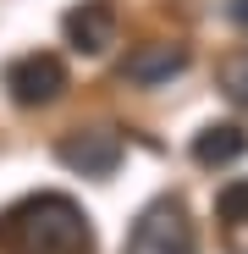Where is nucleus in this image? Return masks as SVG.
Returning <instances> with one entry per match:
<instances>
[{"mask_svg":"<svg viewBox=\"0 0 248 254\" xmlns=\"http://www.w3.org/2000/svg\"><path fill=\"white\" fill-rule=\"evenodd\" d=\"M0 254H94V221L72 193H28L0 210Z\"/></svg>","mask_w":248,"mask_h":254,"instance_id":"nucleus-1","label":"nucleus"},{"mask_svg":"<svg viewBox=\"0 0 248 254\" xmlns=\"http://www.w3.org/2000/svg\"><path fill=\"white\" fill-rule=\"evenodd\" d=\"M121 254H198V232L188 221V204L177 193H160L154 204H144V216L133 221Z\"/></svg>","mask_w":248,"mask_h":254,"instance_id":"nucleus-2","label":"nucleus"},{"mask_svg":"<svg viewBox=\"0 0 248 254\" xmlns=\"http://www.w3.org/2000/svg\"><path fill=\"white\" fill-rule=\"evenodd\" d=\"M0 83H6V94L22 105V111H45L66 94V61L50 56V50H28L17 61H6V72H0Z\"/></svg>","mask_w":248,"mask_h":254,"instance_id":"nucleus-3","label":"nucleus"},{"mask_svg":"<svg viewBox=\"0 0 248 254\" xmlns=\"http://www.w3.org/2000/svg\"><path fill=\"white\" fill-rule=\"evenodd\" d=\"M55 160L77 177H110L121 166V133L116 127H77L55 144Z\"/></svg>","mask_w":248,"mask_h":254,"instance_id":"nucleus-4","label":"nucleus"},{"mask_svg":"<svg viewBox=\"0 0 248 254\" xmlns=\"http://www.w3.org/2000/svg\"><path fill=\"white\" fill-rule=\"evenodd\" d=\"M61 33L77 56H105L116 45V6L110 0H77V6L61 17Z\"/></svg>","mask_w":248,"mask_h":254,"instance_id":"nucleus-5","label":"nucleus"},{"mask_svg":"<svg viewBox=\"0 0 248 254\" xmlns=\"http://www.w3.org/2000/svg\"><path fill=\"white\" fill-rule=\"evenodd\" d=\"M188 45H177V39H154V45H138L127 61H121V77L138 83V89H160V83H171L188 72Z\"/></svg>","mask_w":248,"mask_h":254,"instance_id":"nucleus-6","label":"nucleus"},{"mask_svg":"<svg viewBox=\"0 0 248 254\" xmlns=\"http://www.w3.org/2000/svg\"><path fill=\"white\" fill-rule=\"evenodd\" d=\"M243 155H248V127L243 122H210V127L193 133V160L204 172H221V166H232Z\"/></svg>","mask_w":248,"mask_h":254,"instance_id":"nucleus-7","label":"nucleus"},{"mask_svg":"<svg viewBox=\"0 0 248 254\" xmlns=\"http://www.w3.org/2000/svg\"><path fill=\"white\" fill-rule=\"evenodd\" d=\"M215 83L232 105H248V50H232L221 66H215Z\"/></svg>","mask_w":248,"mask_h":254,"instance_id":"nucleus-8","label":"nucleus"},{"mask_svg":"<svg viewBox=\"0 0 248 254\" xmlns=\"http://www.w3.org/2000/svg\"><path fill=\"white\" fill-rule=\"evenodd\" d=\"M215 216H221L226 227H243V221H248V177H232V183L215 193Z\"/></svg>","mask_w":248,"mask_h":254,"instance_id":"nucleus-9","label":"nucleus"},{"mask_svg":"<svg viewBox=\"0 0 248 254\" xmlns=\"http://www.w3.org/2000/svg\"><path fill=\"white\" fill-rule=\"evenodd\" d=\"M226 17H232L237 28H248V0H232V6H226Z\"/></svg>","mask_w":248,"mask_h":254,"instance_id":"nucleus-10","label":"nucleus"}]
</instances>
